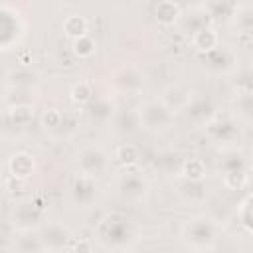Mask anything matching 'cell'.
Segmentation results:
<instances>
[{
	"label": "cell",
	"instance_id": "1",
	"mask_svg": "<svg viewBox=\"0 0 253 253\" xmlns=\"http://www.w3.org/2000/svg\"><path fill=\"white\" fill-rule=\"evenodd\" d=\"M134 239H136V227L123 213L117 211L107 213L97 225V241L111 251L128 249L134 243Z\"/></svg>",
	"mask_w": 253,
	"mask_h": 253
},
{
	"label": "cell",
	"instance_id": "2",
	"mask_svg": "<svg viewBox=\"0 0 253 253\" xmlns=\"http://www.w3.org/2000/svg\"><path fill=\"white\" fill-rule=\"evenodd\" d=\"M219 225L210 215H194L182 225V241L194 251H210L217 245Z\"/></svg>",
	"mask_w": 253,
	"mask_h": 253
},
{
	"label": "cell",
	"instance_id": "3",
	"mask_svg": "<svg viewBox=\"0 0 253 253\" xmlns=\"http://www.w3.org/2000/svg\"><path fill=\"white\" fill-rule=\"evenodd\" d=\"M136 117H138V125L144 126L146 130H164L170 126L174 113L166 109L160 101H146L138 109Z\"/></svg>",
	"mask_w": 253,
	"mask_h": 253
},
{
	"label": "cell",
	"instance_id": "4",
	"mask_svg": "<svg viewBox=\"0 0 253 253\" xmlns=\"http://www.w3.org/2000/svg\"><path fill=\"white\" fill-rule=\"evenodd\" d=\"M38 235L42 239L45 253H61L63 249H69V245L73 241L71 229L61 221H51V223L43 225Z\"/></svg>",
	"mask_w": 253,
	"mask_h": 253
},
{
	"label": "cell",
	"instance_id": "5",
	"mask_svg": "<svg viewBox=\"0 0 253 253\" xmlns=\"http://www.w3.org/2000/svg\"><path fill=\"white\" fill-rule=\"evenodd\" d=\"M43 219V206H40L38 200L20 202L12 211V221L20 231H32L36 229Z\"/></svg>",
	"mask_w": 253,
	"mask_h": 253
},
{
	"label": "cell",
	"instance_id": "6",
	"mask_svg": "<svg viewBox=\"0 0 253 253\" xmlns=\"http://www.w3.org/2000/svg\"><path fill=\"white\" fill-rule=\"evenodd\" d=\"M79 172L89 178H97L107 170V154L99 146H85L77 158Z\"/></svg>",
	"mask_w": 253,
	"mask_h": 253
},
{
	"label": "cell",
	"instance_id": "7",
	"mask_svg": "<svg viewBox=\"0 0 253 253\" xmlns=\"http://www.w3.org/2000/svg\"><path fill=\"white\" fill-rule=\"evenodd\" d=\"M22 24L18 12L10 10L8 6H0V49H8L20 36Z\"/></svg>",
	"mask_w": 253,
	"mask_h": 253
},
{
	"label": "cell",
	"instance_id": "8",
	"mask_svg": "<svg viewBox=\"0 0 253 253\" xmlns=\"http://www.w3.org/2000/svg\"><path fill=\"white\" fill-rule=\"evenodd\" d=\"M71 196H73V202H75L79 208H89V206L95 202V198H97V180L79 174V176L73 180Z\"/></svg>",
	"mask_w": 253,
	"mask_h": 253
},
{
	"label": "cell",
	"instance_id": "9",
	"mask_svg": "<svg viewBox=\"0 0 253 253\" xmlns=\"http://www.w3.org/2000/svg\"><path fill=\"white\" fill-rule=\"evenodd\" d=\"M34 168H36V160L28 152H16L8 160V170H10L12 178H16V180L30 178L34 174Z\"/></svg>",
	"mask_w": 253,
	"mask_h": 253
},
{
	"label": "cell",
	"instance_id": "10",
	"mask_svg": "<svg viewBox=\"0 0 253 253\" xmlns=\"http://www.w3.org/2000/svg\"><path fill=\"white\" fill-rule=\"evenodd\" d=\"M192 45H194L200 53L206 55V53H210V51H213V49H217V47L221 45L219 34H217L213 28L204 26V28H200V30L194 32V36H192Z\"/></svg>",
	"mask_w": 253,
	"mask_h": 253
},
{
	"label": "cell",
	"instance_id": "11",
	"mask_svg": "<svg viewBox=\"0 0 253 253\" xmlns=\"http://www.w3.org/2000/svg\"><path fill=\"white\" fill-rule=\"evenodd\" d=\"M190 99H192V93H190L186 87H182V85H172V87H168V89L164 91L160 103H162L166 109H170V111L174 113V111H178V109L188 107V105H190Z\"/></svg>",
	"mask_w": 253,
	"mask_h": 253
},
{
	"label": "cell",
	"instance_id": "12",
	"mask_svg": "<svg viewBox=\"0 0 253 253\" xmlns=\"http://www.w3.org/2000/svg\"><path fill=\"white\" fill-rule=\"evenodd\" d=\"M115 85L121 89V91H138L142 85H144V79L142 75L132 69V67H123L115 73Z\"/></svg>",
	"mask_w": 253,
	"mask_h": 253
},
{
	"label": "cell",
	"instance_id": "13",
	"mask_svg": "<svg viewBox=\"0 0 253 253\" xmlns=\"http://www.w3.org/2000/svg\"><path fill=\"white\" fill-rule=\"evenodd\" d=\"M180 16H182V8H180V4H176V2H172V0H162V2H158L156 8H154V18H156V22L162 24V26H172V24H176Z\"/></svg>",
	"mask_w": 253,
	"mask_h": 253
},
{
	"label": "cell",
	"instance_id": "14",
	"mask_svg": "<svg viewBox=\"0 0 253 253\" xmlns=\"http://www.w3.org/2000/svg\"><path fill=\"white\" fill-rule=\"evenodd\" d=\"M206 65L213 71H227L233 65V55L229 49H225L223 45H219L217 49L206 53Z\"/></svg>",
	"mask_w": 253,
	"mask_h": 253
},
{
	"label": "cell",
	"instance_id": "15",
	"mask_svg": "<svg viewBox=\"0 0 253 253\" xmlns=\"http://www.w3.org/2000/svg\"><path fill=\"white\" fill-rule=\"evenodd\" d=\"M14 249H16V253H45L40 235H36L32 231H22V235L14 243Z\"/></svg>",
	"mask_w": 253,
	"mask_h": 253
},
{
	"label": "cell",
	"instance_id": "16",
	"mask_svg": "<svg viewBox=\"0 0 253 253\" xmlns=\"http://www.w3.org/2000/svg\"><path fill=\"white\" fill-rule=\"evenodd\" d=\"M63 34L71 40H77L87 34V20L79 14H71L63 20Z\"/></svg>",
	"mask_w": 253,
	"mask_h": 253
},
{
	"label": "cell",
	"instance_id": "17",
	"mask_svg": "<svg viewBox=\"0 0 253 253\" xmlns=\"http://www.w3.org/2000/svg\"><path fill=\"white\" fill-rule=\"evenodd\" d=\"M206 174H208L206 164H204V160H200V158H190V160H186L184 166H182V176H184V180H188V182H202V180L206 178Z\"/></svg>",
	"mask_w": 253,
	"mask_h": 253
},
{
	"label": "cell",
	"instance_id": "18",
	"mask_svg": "<svg viewBox=\"0 0 253 253\" xmlns=\"http://www.w3.org/2000/svg\"><path fill=\"white\" fill-rule=\"evenodd\" d=\"M144 190H146V184L136 174H128V176H125L121 180V192L126 198H140L144 194Z\"/></svg>",
	"mask_w": 253,
	"mask_h": 253
},
{
	"label": "cell",
	"instance_id": "19",
	"mask_svg": "<svg viewBox=\"0 0 253 253\" xmlns=\"http://www.w3.org/2000/svg\"><path fill=\"white\" fill-rule=\"evenodd\" d=\"M69 95H71V101L75 105H87V103H91V99H93L95 93H93V85L89 81H77L71 87Z\"/></svg>",
	"mask_w": 253,
	"mask_h": 253
},
{
	"label": "cell",
	"instance_id": "20",
	"mask_svg": "<svg viewBox=\"0 0 253 253\" xmlns=\"http://www.w3.org/2000/svg\"><path fill=\"white\" fill-rule=\"evenodd\" d=\"M117 160H119L123 166L130 168V166H134V164L140 160V150H138L134 144L125 142V144H121V146L117 148Z\"/></svg>",
	"mask_w": 253,
	"mask_h": 253
},
{
	"label": "cell",
	"instance_id": "21",
	"mask_svg": "<svg viewBox=\"0 0 253 253\" xmlns=\"http://www.w3.org/2000/svg\"><path fill=\"white\" fill-rule=\"evenodd\" d=\"M71 47H73V53H75L77 57L85 59V57H91V55L95 53V49H97V43H95V40H93L89 34H85V36H81V38L73 40Z\"/></svg>",
	"mask_w": 253,
	"mask_h": 253
},
{
	"label": "cell",
	"instance_id": "22",
	"mask_svg": "<svg viewBox=\"0 0 253 253\" xmlns=\"http://www.w3.org/2000/svg\"><path fill=\"white\" fill-rule=\"evenodd\" d=\"M180 194L188 200V202H202L204 198H206V188H204V184L202 182H184L182 186H180Z\"/></svg>",
	"mask_w": 253,
	"mask_h": 253
},
{
	"label": "cell",
	"instance_id": "23",
	"mask_svg": "<svg viewBox=\"0 0 253 253\" xmlns=\"http://www.w3.org/2000/svg\"><path fill=\"white\" fill-rule=\"evenodd\" d=\"M10 83L18 89H32V85L36 83V75L28 69H18L10 73Z\"/></svg>",
	"mask_w": 253,
	"mask_h": 253
},
{
	"label": "cell",
	"instance_id": "24",
	"mask_svg": "<svg viewBox=\"0 0 253 253\" xmlns=\"http://www.w3.org/2000/svg\"><path fill=\"white\" fill-rule=\"evenodd\" d=\"M223 184L231 190H239L247 184V168H241V170H229L223 174Z\"/></svg>",
	"mask_w": 253,
	"mask_h": 253
},
{
	"label": "cell",
	"instance_id": "25",
	"mask_svg": "<svg viewBox=\"0 0 253 253\" xmlns=\"http://www.w3.org/2000/svg\"><path fill=\"white\" fill-rule=\"evenodd\" d=\"M10 117L16 125H28L34 119V107L32 105H14L10 109Z\"/></svg>",
	"mask_w": 253,
	"mask_h": 253
},
{
	"label": "cell",
	"instance_id": "26",
	"mask_svg": "<svg viewBox=\"0 0 253 253\" xmlns=\"http://www.w3.org/2000/svg\"><path fill=\"white\" fill-rule=\"evenodd\" d=\"M251 196H245V200H243V204H241V208H239V215H241V223H243V227H245V231L249 233L251 231Z\"/></svg>",
	"mask_w": 253,
	"mask_h": 253
},
{
	"label": "cell",
	"instance_id": "27",
	"mask_svg": "<svg viewBox=\"0 0 253 253\" xmlns=\"http://www.w3.org/2000/svg\"><path fill=\"white\" fill-rule=\"evenodd\" d=\"M61 113L59 111H55V109H49V111H45L43 113V117H42V123H43V126L45 128H55V126H59L61 125Z\"/></svg>",
	"mask_w": 253,
	"mask_h": 253
},
{
	"label": "cell",
	"instance_id": "28",
	"mask_svg": "<svg viewBox=\"0 0 253 253\" xmlns=\"http://www.w3.org/2000/svg\"><path fill=\"white\" fill-rule=\"evenodd\" d=\"M69 249H71V253H93V243H91V239L81 237V239H73Z\"/></svg>",
	"mask_w": 253,
	"mask_h": 253
},
{
	"label": "cell",
	"instance_id": "29",
	"mask_svg": "<svg viewBox=\"0 0 253 253\" xmlns=\"http://www.w3.org/2000/svg\"><path fill=\"white\" fill-rule=\"evenodd\" d=\"M223 168H225V172H229V170H241V168H245V162L241 160V156H229V158L223 160Z\"/></svg>",
	"mask_w": 253,
	"mask_h": 253
},
{
	"label": "cell",
	"instance_id": "30",
	"mask_svg": "<svg viewBox=\"0 0 253 253\" xmlns=\"http://www.w3.org/2000/svg\"><path fill=\"white\" fill-rule=\"evenodd\" d=\"M172 253H178V251H172Z\"/></svg>",
	"mask_w": 253,
	"mask_h": 253
}]
</instances>
